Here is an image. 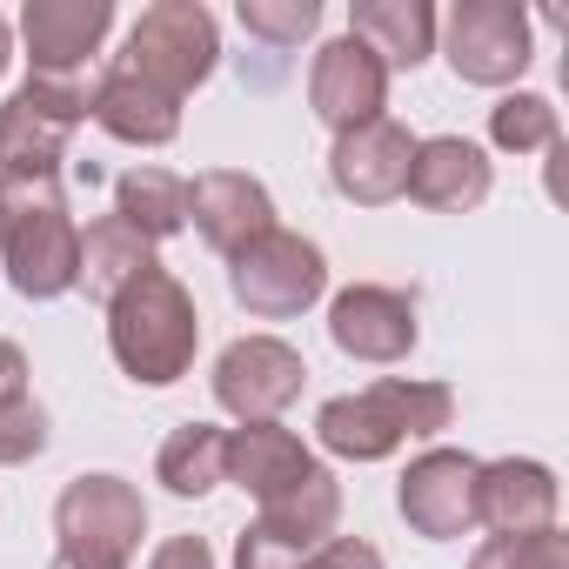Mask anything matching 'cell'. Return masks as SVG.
<instances>
[{
	"instance_id": "obj_1",
	"label": "cell",
	"mask_w": 569,
	"mask_h": 569,
	"mask_svg": "<svg viewBox=\"0 0 569 569\" xmlns=\"http://www.w3.org/2000/svg\"><path fill=\"white\" fill-rule=\"evenodd\" d=\"M201 349V309L174 268H141L128 289L108 296V356L141 389H174L194 369Z\"/></svg>"
},
{
	"instance_id": "obj_2",
	"label": "cell",
	"mask_w": 569,
	"mask_h": 569,
	"mask_svg": "<svg viewBox=\"0 0 569 569\" xmlns=\"http://www.w3.org/2000/svg\"><path fill=\"white\" fill-rule=\"evenodd\" d=\"M0 261L21 302H61L81 289V221L61 174H0Z\"/></svg>"
},
{
	"instance_id": "obj_3",
	"label": "cell",
	"mask_w": 569,
	"mask_h": 569,
	"mask_svg": "<svg viewBox=\"0 0 569 569\" xmlns=\"http://www.w3.org/2000/svg\"><path fill=\"white\" fill-rule=\"evenodd\" d=\"M456 422V389L429 376H376L316 409V442L342 462H389L402 442H436Z\"/></svg>"
},
{
	"instance_id": "obj_4",
	"label": "cell",
	"mask_w": 569,
	"mask_h": 569,
	"mask_svg": "<svg viewBox=\"0 0 569 569\" xmlns=\"http://www.w3.org/2000/svg\"><path fill=\"white\" fill-rule=\"evenodd\" d=\"M114 68L161 88L168 101H188L221 68V28H214V14L201 0H154V8H141V21L128 28Z\"/></svg>"
},
{
	"instance_id": "obj_5",
	"label": "cell",
	"mask_w": 569,
	"mask_h": 569,
	"mask_svg": "<svg viewBox=\"0 0 569 569\" xmlns=\"http://www.w3.org/2000/svg\"><path fill=\"white\" fill-rule=\"evenodd\" d=\"M228 296L254 322H296L329 296V254H322V241L274 221L241 254H228Z\"/></svg>"
},
{
	"instance_id": "obj_6",
	"label": "cell",
	"mask_w": 569,
	"mask_h": 569,
	"mask_svg": "<svg viewBox=\"0 0 569 569\" xmlns=\"http://www.w3.org/2000/svg\"><path fill=\"white\" fill-rule=\"evenodd\" d=\"M436 41H442V61L462 88H516L522 68L536 61L522 0H456L436 21Z\"/></svg>"
},
{
	"instance_id": "obj_7",
	"label": "cell",
	"mask_w": 569,
	"mask_h": 569,
	"mask_svg": "<svg viewBox=\"0 0 569 569\" xmlns=\"http://www.w3.org/2000/svg\"><path fill=\"white\" fill-rule=\"evenodd\" d=\"M81 121H88V81L28 74L0 101V174H61Z\"/></svg>"
},
{
	"instance_id": "obj_8",
	"label": "cell",
	"mask_w": 569,
	"mask_h": 569,
	"mask_svg": "<svg viewBox=\"0 0 569 569\" xmlns=\"http://www.w3.org/2000/svg\"><path fill=\"white\" fill-rule=\"evenodd\" d=\"M54 536L74 556H101V562H134L141 536H148V496L128 476H74L54 496Z\"/></svg>"
},
{
	"instance_id": "obj_9",
	"label": "cell",
	"mask_w": 569,
	"mask_h": 569,
	"mask_svg": "<svg viewBox=\"0 0 569 569\" xmlns=\"http://www.w3.org/2000/svg\"><path fill=\"white\" fill-rule=\"evenodd\" d=\"M309 382V362L296 342H281V336H234L221 356H214V402L234 416V422H281L296 409Z\"/></svg>"
},
{
	"instance_id": "obj_10",
	"label": "cell",
	"mask_w": 569,
	"mask_h": 569,
	"mask_svg": "<svg viewBox=\"0 0 569 569\" xmlns=\"http://www.w3.org/2000/svg\"><path fill=\"white\" fill-rule=\"evenodd\" d=\"M329 342L349 362L396 369V362L416 356L422 322H416V302L402 289H389V281H349V289L329 296Z\"/></svg>"
},
{
	"instance_id": "obj_11",
	"label": "cell",
	"mask_w": 569,
	"mask_h": 569,
	"mask_svg": "<svg viewBox=\"0 0 569 569\" xmlns=\"http://www.w3.org/2000/svg\"><path fill=\"white\" fill-rule=\"evenodd\" d=\"M396 509L416 536L429 542H456L476 529V456L469 449H449V442H429L402 482H396Z\"/></svg>"
},
{
	"instance_id": "obj_12",
	"label": "cell",
	"mask_w": 569,
	"mask_h": 569,
	"mask_svg": "<svg viewBox=\"0 0 569 569\" xmlns=\"http://www.w3.org/2000/svg\"><path fill=\"white\" fill-rule=\"evenodd\" d=\"M108 28H114V0H28L21 8L28 74L88 81V61L101 54Z\"/></svg>"
},
{
	"instance_id": "obj_13",
	"label": "cell",
	"mask_w": 569,
	"mask_h": 569,
	"mask_svg": "<svg viewBox=\"0 0 569 569\" xmlns=\"http://www.w3.org/2000/svg\"><path fill=\"white\" fill-rule=\"evenodd\" d=\"M309 108L329 134H349V128L389 114V68L356 34H336L309 61Z\"/></svg>"
},
{
	"instance_id": "obj_14",
	"label": "cell",
	"mask_w": 569,
	"mask_h": 569,
	"mask_svg": "<svg viewBox=\"0 0 569 569\" xmlns=\"http://www.w3.org/2000/svg\"><path fill=\"white\" fill-rule=\"evenodd\" d=\"M409 154H416V134L396 114H376V121L336 134V148H329V188L342 201H356V208H389V201H402Z\"/></svg>"
},
{
	"instance_id": "obj_15",
	"label": "cell",
	"mask_w": 569,
	"mask_h": 569,
	"mask_svg": "<svg viewBox=\"0 0 569 569\" xmlns=\"http://www.w3.org/2000/svg\"><path fill=\"white\" fill-rule=\"evenodd\" d=\"M556 509H562V482L549 462H536V456L476 462V529L536 536V529H556Z\"/></svg>"
},
{
	"instance_id": "obj_16",
	"label": "cell",
	"mask_w": 569,
	"mask_h": 569,
	"mask_svg": "<svg viewBox=\"0 0 569 569\" xmlns=\"http://www.w3.org/2000/svg\"><path fill=\"white\" fill-rule=\"evenodd\" d=\"M188 228L228 261V254H241L254 234L274 228V194H268V181H254L248 168H208V174L188 181Z\"/></svg>"
},
{
	"instance_id": "obj_17",
	"label": "cell",
	"mask_w": 569,
	"mask_h": 569,
	"mask_svg": "<svg viewBox=\"0 0 569 569\" xmlns=\"http://www.w3.org/2000/svg\"><path fill=\"white\" fill-rule=\"evenodd\" d=\"M489 188H496V168H489V154L469 134H422L416 141L409 181H402V194L416 208H429V214H469V208L489 201Z\"/></svg>"
},
{
	"instance_id": "obj_18",
	"label": "cell",
	"mask_w": 569,
	"mask_h": 569,
	"mask_svg": "<svg viewBox=\"0 0 569 569\" xmlns=\"http://www.w3.org/2000/svg\"><path fill=\"white\" fill-rule=\"evenodd\" d=\"M88 121H94L101 134L128 141V148H168V141L181 134V101H168L161 88H148V81H134L128 68L108 61V68L88 81Z\"/></svg>"
},
{
	"instance_id": "obj_19",
	"label": "cell",
	"mask_w": 569,
	"mask_h": 569,
	"mask_svg": "<svg viewBox=\"0 0 569 569\" xmlns=\"http://www.w3.org/2000/svg\"><path fill=\"white\" fill-rule=\"evenodd\" d=\"M436 8L429 0H356L349 8V34L396 74H416L429 54H436Z\"/></svg>"
},
{
	"instance_id": "obj_20",
	"label": "cell",
	"mask_w": 569,
	"mask_h": 569,
	"mask_svg": "<svg viewBox=\"0 0 569 569\" xmlns=\"http://www.w3.org/2000/svg\"><path fill=\"white\" fill-rule=\"evenodd\" d=\"M336 522H342V476L336 469H309V476H296L289 489H274V496H261L254 502V529H268V536H281L289 549H322L329 536H336Z\"/></svg>"
},
{
	"instance_id": "obj_21",
	"label": "cell",
	"mask_w": 569,
	"mask_h": 569,
	"mask_svg": "<svg viewBox=\"0 0 569 569\" xmlns=\"http://www.w3.org/2000/svg\"><path fill=\"white\" fill-rule=\"evenodd\" d=\"M309 469H316V449L296 429H281V422H241V429H228V482L248 489L254 502L274 496V489H289Z\"/></svg>"
},
{
	"instance_id": "obj_22",
	"label": "cell",
	"mask_w": 569,
	"mask_h": 569,
	"mask_svg": "<svg viewBox=\"0 0 569 569\" xmlns=\"http://www.w3.org/2000/svg\"><path fill=\"white\" fill-rule=\"evenodd\" d=\"M154 482L181 502H201L228 482V429L214 422H181L168 429V442L154 449Z\"/></svg>"
},
{
	"instance_id": "obj_23",
	"label": "cell",
	"mask_w": 569,
	"mask_h": 569,
	"mask_svg": "<svg viewBox=\"0 0 569 569\" xmlns=\"http://www.w3.org/2000/svg\"><path fill=\"white\" fill-rule=\"evenodd\" d=\"M114 214H121L148 248H161L168 234H181V228H188V181H181L174 168L134 161V168L114 181Z\"/></svg>"
},
{
	"instance_id": "obj_24",
	"label": "cell",
	"mask_w": 569,
	"mask_h": 569,
	"mask_svg": "<svg viewBox=\"0 0 569 569\" xmlns=\"http://www.w3.org/2000/svg\"><path fill=\"white\" fill-rule=\"evenodd\" d=\"M141 268H154V248H148L121 214H101V221L81 228V289H88L101 309H108L114 289H128Z\"/></svg>"
},
{
	"instance_id": "obj_25",
	"label": "cell",
	"mask_w": 569,
	"mask_h": 569,
	"mask_svg": "<svg viewBox=\"0 0 569 569\" xmlns=\"http://www.w3.org/2000/svg\"><path fill=\"white\" fill-rule=\"evenodd\" d=\"M489 141H496L502 154H549V148H562L556 101H549V94H529V88H509V94L489 108Z\"/></svg>"
},
{
	"instance_id": "obj_26",
	"label": "cell",
	"mask_w": 569,
	"mask_h": 569,
	"mask_svg": "<svg viewBox=\"0 0 569 569\" xmlns=\"http://www.w3.org/2000/svg\"><path fill=\"white\" fill-rule=\"evenodd\" d=\"M234 21L248 28V41H268V48H302V41L322 28V0H241Z\"/></svg>"
},
{
	"instance_id": "obj_27",
	"label": "cell",
	"mask_w": 569,
	"mask_h": 569,
	"mask_svg": "<svg viewBox=\"0 0 569 569\" xmlns=\"http://www.w3.org/2000/svg\"><path fill=\"white\" fill-rule=\"evenodd\" d=\"M469 569H569V536H562V522L536 529V536H482Z\"/></svg>"
},
{
	"instance_id": "obj_28",
	"label": "cell",
	"mask_w": 569,
	"mask_h": 569,
	"mask_svg": "<svg viewBox=\"0 0 569 569\" xmlns=\"http://www.w3.org/2000/svg\"><path fill=\"white\" fill-rule=\"evenodd\" d=\"M41 449H48V409L34 396H21V402L0 409V469H21Z\"/></svg>"
},
{
	"instance_id": "obj_29",
	"label": "cell",
	"mask_w": 569,
	"mask_h": 569,
	"mask_svg": "<svg viewBox=\"0 0 569 569\" xmlns=\"http://www.w3.org/2000/svg\"><path fill=\"white\" fill-rule=\"evenodd\" d=\"M234 569H302V549H289L281 536H268V529H241L234 536Z\"/></svg>"
},
{
	"instance_id": "obj_30",
	"label": "cell",
	"mask_w": 569,
	"mask_h": 569,
	"mask_svg": "<svg viewBox=\"0 0 569 569\" xmlns=\"http://www.w3.org/2000/svg\"><path fill=\"white\" fill-rule=\"evenodd\" d=\"M302 569H389V562H382V549L362 542V536H329L322 549L302 556Z\"/></svg>"
},
{
	"instance_id": "obj_31",
	"label": "cell",
	"mask_w": 569,
	"mask_h": 569,
	"mask_svg": "<svg viewBox=\"0 0 569 569\" xmlns=\"http://www.w3.org/2000/svg\"><path fill=\"white\" fill-rule=\"evenodd\" d=\"M148 569H214V549L201 536H168V542H154Z\"/></svg>"
},
{
	"instance_id": "obj_32",
	"label": "cell",
	"mask_w": 569,
	"mask_h": 569,
	"mask_svg": "<svg viewBox=\"0 0 569 569\" xmlns=\"http://www.w3.org/2000/svg\"><path fill=\"white\" fill-rule=\"evenodd\" d=\"M28 349L21 342H8V336H0V409H8V402H21L28 396Z\"/></svg>"
},
{
	"instance_id": "obj_33",
	"label": "cell",
	"mask_w": 569,
	"mask_h": 569,
	"mask_svg": "<svg viewBox=\"0 0 569 569\" xmlns=\"http://www.w3.org/2000/svg\"><path fill=\"white\" fill-rule=\"evenodd\" d=\"M48 569H128V562H101V556H74V549H54Z\"/></svg>"
},
{
	"instance_id": "obj_34",
	"label": "cell",
	"mask_w": 569,
	"mask_h": 569,
	"mask_svg": "<svg viewBox=\"0 0 569 569\" xmlns=\"http://www.w3.org/2000/svg\"><path fill=\"white\" fill-rule=\"evenodd\" d=\"M8 61H14V28H8V14H0V74H8Z\"/></svg>"
}]
</instances>
